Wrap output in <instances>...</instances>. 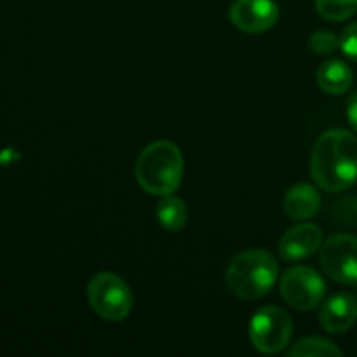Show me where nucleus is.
<instances>
[{
    "label": "nucleus",
    "instance_id": "f257e3e1",
    "mask_svg": "<svg viewBox=\"0 0 357 357\" xmlns=\"http://www.w3.org/2000/svg\"><path fill=\"white\" fill-rule=\"evenodd\" d=\"M310 174L326 192H342L357 181V136L330 129L317 138L310 157Z\"/></svg>",
    "mask_w": 357,
    "mask_h": 357
},
{
    "label": "nucleus",
    "instance_id": "f03ea898",
    "mask_svg": "<svg viewBox=\"0 0 357 357\" xmlns=\"http://www.w3.org/2000/svg\"><path fill=\"white\" fill-rule=\"evenodd\" d=\"M135 176L146 194L171 195L180 187L183 176L181 150L167 139L150 143L136 159Z\"/></svg>",
    "mask_w": 357,
    "mask_h": 357
},
{
    "label": "nucleus",
    "instance_id": "7ed1b4c3",
    "mask_svg": "<svg viewBox=\"0 0 357 357\" xmlns=\"http://www.w3.org/2000/svg\"><path fill=\"white\" fill-rule=\"evenodd\" d=\"M279 264L265 250H246L230 261L225 274L227 288L241 300H258L268 295L278 282Z\"/></svg>",
    "mask_w": 357,
    "mask_h": 357
},
{
    "label": "nucleus",
    "instance_id": "20e7f679",
    "mask_svg": "<svg viewBox=\"0 0 357 357\" xmlns=\"http://www.w3.org/2000/svg\"><path fill=\"white\" fill-rule=\"evenodd\" d=\"M87 298L94 312L110 323L124 321L131 314L135 303L128 282L114 272H100L93 275L87 284Z\"/></svg>",
    "mask_w": 357,
    "mask_h": 357
},
{
    "label": "nucleus",
    "instance_id": "39448f33",
    "mask_svg": "<svg viewBox=\"0 0 357 357\" xmlns=\"http://www.w3.org/2000/svg\"><path fill=\"white\" fill-rule=\"evenodd\" d=\"M250 340L264 354H275L288 347L293 337V321L281 307L267 305L255 312L250 321Z\"/></svg>",
    "mask_w": 357,
    "mask_h": 357
},
{
    "label": "nucleus",
    "instance_id": "423d86ee",
    "mask_svg": "<svg viewBox=\"0 0 357 357\" xmlns=\"http://www.w3.org/2000/svg\"><path fill=\"white\" fill-rule=\"evenodd\" d=\"M319 265L324 274L340 284H357V237L337 234L323 243L319 250Z\"/></svg>",
    "mask_w": 357,
    "mask_h": 357
},
{
    "label": "nucleus",
    "instance_id": "0eeeda50",
    "mask_svg": "<svg viewBox=\"0 0 357 357\" xmlns=\"http://www.w3.org/2000/svg\"><path fill=\"white\" fill-rule=\"evenodd\" d=\"M326 293L324 279L314 268L296 265L288 268L281 279V295L296 310H312L323 302Z\"/></svg>",
    "mask_w": 357,
    "mask_h": 357
},
{
    "label": "nucleus",
    "instance_id": "6e6552de",
    "mask_svg": "<svg viewBox=\"0 0 357 357\" xmlns=\"http://www.w3.org/2000/svg\"><path fill=\"white\" fill-rule=\"evenodd\" d=\"M230 21L246 33H264L279 20V6L274 0H236L230 6Z\"/></svg>",
    "mask_w": 357,
    "mask_h": 357
},
{
    "label": "nucleus",
    "instance_id": "1a4fd4ad",
    "mask_svg": "<svg viewBox=\"0 0 357 357\" xmlns=\"http://www.w3.org/2000/svg\"><path fill=\"white\" fill-rule=\"evenodd\" d=\"M323 246V232L314 223H300L286 230L279 243V255L286 261H298L312 257Z\"/></svg>",
    "mask_w": 357,
    "mask_h": 357
},
{
    "label": "nucleus",
    "instance_id": "9d476101",
    "mask_svg": "<svg viewBox=\"0 0 357 357\" xmlns=\"http://www.w3.org/2000/svg\"><path fill=\"white\" fill-rule=\"evenodd\" d=\"M357 321V296L352 293H337L321 305L319 324L331 335L351 330Z\"/></svg>",
    "mask_w": 357,
    "mask_h": 357
},
{
    "label": "nucleus",
    "instance_id": "9b49d317",
    "mask_svg": "<svg viewBox=\"0 0 357 357\" xmlns=\"http://www.w3.org/2000/svg\"><path fill=\"white\" fill-rule=\"evenodd\" d=\"M321 195L316 187L309 183H298L289 188L284 195V211L286 215L296 222L309 220L319 211Z\"/></svg>",
    "mask_w": 357,
    "mask_h": 357
},
{
    "label": "nucleus",
    "instance_id": "f8f14e48",
    "mask_svg": "<svg viewBox=\"0 0 357 357\" xmlns=\"http://www.w3.org/2000/svg\"><path fill=\"white\" fill-rule=\"evenodd\" d=\"M316 79L324 93L344 94L351 89L354 73L347 63L340 61V59H330L317 68Z\"/></svg>",
    "mask_w": 357,
    "mask_h": 357
},
{
    "label": "nucleus",
    "instance_id": "ddd939ff",
    "mask_svg": "<svg viewBox=\"0 0 357 357\" xmlns=\"http://www.w3.org/2000/svg\"><path fill=\"white\" fill-rule=\"evenodd\" d=\"M157 218H159L162 229L169 230V232H180L187 225V206L180 197H174L173 194L164 195L157 204Z\"/></svg>",
    "mask_w": 357,
    "mask_h": 357
},
{
    "label": "nucleus",
    "instance_id": "4468645a",
    "mask_svg": "<svg viewBox=\"0 0 357 357\" xmlns=\"http://www.w3.org/2000/svg\"><path fill=\"white\" fill-rule=\"evenodd\" d=\"M289 357H331L342 356V351L330 340L321 337H307L296 342L288 351Z\"/></svg>",
    "mask_w": 357,
    "mask_h": 357
},
{
    "label": "nucleus",
    "instance_id": "2eb2a0df",
    "mask_svg": "<svg viewBox=\"0 0 357 357\" xmlns=\"http://www.w3.org/2000/svg\"><path fill=\"white\" fill-rule=\"evenodd\" d=\"M316 10L328 21H344L357 13V0H316Z\"/></svg>",
    "mask_w": 357,
    "mask_h": 357
},
{
    "label": "nucleus",
    "instance_id": "dca6fc26",
    "mask_svg": "<svg viewBox=\"0 0 357 357\" xmlns=\"http://www.w3.org/2000/svg\"><path fill=\"white\" fill-rule=\"evenodd\" d=\"M309 45L316 54H331V52L337 51V47H340V38H338L333 31L321 30L312 33Z\"/></svg>",
    "mask_w": 357,
    "mask_h": 357
},
{
    "label": "nucleus",
    "instance_id": "f3484780",
    "mask_svg": "<svg viewBox=\"0 0 357 357\" xmlns=\"http://www.w3.org/2000/svg\"><path fill=\"white\" fill-rule=\"evenodd\" d=\"M340 49L347 58L357 61V21L349 24L340 37Z\"/></svg>",
    "mask_w": 357,
    "mask_h": 357
},
{
    "label": "nucleus",
    "instance_id": "a211bd4d",
    "mask_svg": "<svg viewBox=\"0 0 357 357\" xmlns=\"http://www.w3.org/2000/svg\"><path fill=\"white\" fill-rule=\"evenodd\" d=\"M347 119H349V122H351L352 129H354L356 135H357V93L352 94L351 100H349Z\"/></svg>",
    "mask_w": 357,
    "mask_h": 357
}]
</instances>
